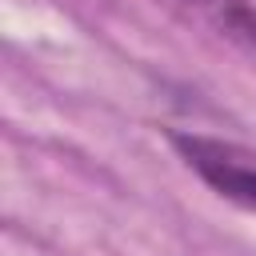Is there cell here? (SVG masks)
Returning a JSON list of instances; mask_svg holds the SVG:
<instances>
[{
  "instance_id": "7a4b0ae2",
  "label": "cell",
  "mask_w": 256,
  "mask_h": 256,
  "mask_svg": "<svg viewBox=\"0 0 256 256\" xmlns=\"http://www.w3.org/2000/svg\"><path fill=\"white\" fill-rule=\"evenodd\" d=\"M200 20H208L224 40L256 48V0H184Z\"/></svg>"
},
{
  "instance_id": "6da1fadb",
  "label": "cell",
  "mask_w": 256,
  "mask_h": 256,
  "mask_svg": "<svg viewBox=\"0 0 256 256\" xmlns=\"http://www.w3.org/2000/svg\"><path fill=\"white\" fill-rule=\"evenodd\" d=\"M180 160L224 200L256 212V156L232 140H216L204 132H168Z\"/></svg>"
}]
</instances>
